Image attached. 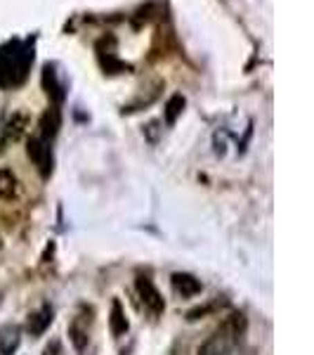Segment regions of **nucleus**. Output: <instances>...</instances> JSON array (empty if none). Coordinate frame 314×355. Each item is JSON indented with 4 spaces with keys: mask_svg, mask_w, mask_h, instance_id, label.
<instances>
[{
    "mask_svg": "<svg viewBox=\"0 0 314 355\" xmlns=\"http://www.w3.org/2000/svg\"><path fill=\"white\" fill-rule=\"evenodd\" d=\"M17 194V178L10 168H0V199H12Z\"/></svg>",
    "mask_w": 314,
    "mask_h": 355,
    "instance_id": "7",
    "label": "nucleus"
},
{
    "mask_svg": "<svg viewBox=\"0 0 314 355\" xmlns=\"http://www.w3.org/2000/svg\"><path fill=\"white\" fill-rule=\"evenodd\" d=\"M59 353V341H53V346L45 348V355H57Z\"/></svg>",
    "mask_w": 314,
    "mask_h": 355,
    "instance_id": "13",
    "label": "nucleus"
},
{
    "mask_svg": "<svg viewBox=\"0 0 314 355\" xmlns=\"http://www.w3.org/2000/svg\"><path fill=\"white\" fill-rule=\"evenodd\" d=\"M185 110V97L182 95H173L168 100V105H165V121L168 123H175L178 121V116Z\"/></svg>",
    "mask_w": 314,
    "mask_h": 355,
    "instance_id": "8",
    "label": "nucleus"
},
{
    "mask_svg": "<svg viewBox=\"0 0 314 355\" xmlns=\"http://www.w3.org/2000/svg\"><path fill=\"white\" fill-rule=\"evenodd\" d=\"M50 324H53V308L43 306V308H38L36 313L28 315L26 329H28V334H31V336H41L43 331L50 327Z\"/></svg>",
    "mask_w": 314,
    "mask_h": 355,
    "instance_id": "4",
    "label": "nucleus"
},
{
    "mask_svg": "<svg viewBox=\"0 0 314 355\" xmlns=\"http://www.w3.org/2000/svg\"><path fill=\"white\" fill-rule=\"evenodd\" d=\"M68 336H71L73 348H76L78 353H83L85 346H88V331H85L78 322H73L71 327H68Z\"/></svg>",
    "mask_w": 314,
    "mask_h": 355,
    "instance_id": "10",
    "label": "nucleus"
},
{
    "mask_svg": "<svg viewBox=\"0 0 314 355\" xmlns=\"http://www.w3.org/2000/svg\"><path fill=\"white\" fill-rule=\"evenodd\" d=\"M225 351H227L225 339H222L220 334H215V336H210L201 348H198V355H225Z\"/></svg>",
    "mask_w": 314,
    "mask_h": 355,
    "instance_id": "9",
    "label": "nucleus"
},
{
    "mask_svg": "<svg viewBox=\"0 0 314 355\" xmlns=\"http://www.w3.org/2000/svg\"><path fill=\"white\" fill-rule=\"evenodd\" d=\"M24 123H26V119H24V114H15L12 119H10V123H8V130H5V137H12V140H17V137L21 135V130H24Z\"/></svg>",
    "mask_w": 314,
    "mask_h": 355,
    "instance_id": "12",
    "label": "nucleus"
},
{
    "mask_svg": "<svg viewBox=\"0 0 314 355\" xmlns=\"http://www.w3.org/2000/svg\"><path fill=\"white\" fill-rule=\"evenodd\" d=\"M135 289H137V296H140V301L145 303V308L151 315H161L165 311V301H163L161 291L156 289V284H154L149 277L140 275V277H137V282H135Z\"/></svg>",
    "mask_w": 314,
    "mask_h": 355,
    "instance_id": "1",
    "label": "nucleus"
},
{
    "mask_svg": "<svg viewBox=\"0 0 314 355\" xmlns=\"http://www.w3.org/2000/svg\"><path fill=\"white\" fill-rule=\"evenodd\" d=\"M173 289H175V294L182 296V299H192V296L201 294L203 284H201V279H196L190 272H175L173 275Z\"/></svg>",
    "mask_w": 314,
    "mask_h": 355,
    "instance_id": "3",
    "label": "nucleus"
},
{
    "mask_svg": "<svg viewBox=\"0 0 314 355\" xmlns=\"http://www.w3.org/2000/svg\"><path fill=\"white\" fill-rule=\"evenodd\" d=\"M43 140H48V137H53L57 133V125H59V114H57L55 110L48 112L43 116Z\"/></svg>",
    "mask_w": 314,
    "mask_h": 355,
    "instance_id": "11",
    "label": "nucleus"
},
{
    "mask_svg": "<svg viewBox=\"0 0 314 355\" xmlns=\"http://www.w3.org/2000/svg\"><path fill=\"white\" fill-rule=\"evenodd\" d=\"M21 343V329L17 324L0 327V355H15Z\"/></svg>",
    "mask_w": 314,
    "mask_h": 355,
    "instance_id": "5",
    "label": "nucleus"
},
{
    "mask_svg": "<svg viewBox=\"0 0 314 355\" xmlns=\"http://www.w3.org/2000/svg\"><path fill=\"white\" fill-rule=\"evenodd\" d=\"M26 152H28V157L33 159V164L41 168V173L48 175L50 168H53V157H50L48 140H43V137H31V140H28Z\"/></svg>",
    "mask_w": 314,
    "mask_h": 355,
    "instance_id": "2",
    "label": "nucleus"
},
{
    "mask_svg": "<svg viewBox=\"0 0 314 355\" xmlns=\"http://www.w3.org/2000/svg\"><path fill=\"white\" fill-rule=\"evenodd\" d=\"M109 329L113 336H121L128 331V318H125V311L121 306V301H113L111 303V313H109Z\"/></svg>",
    "mask_w": 314,
    "mask_h": 355,
    "instance_id": "6",
    "label": "nucleus"
}]
</instances>
